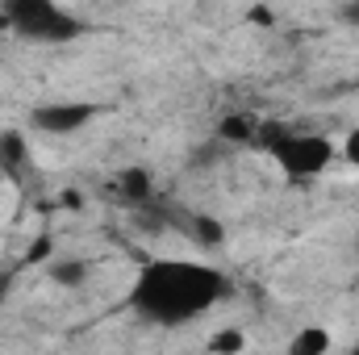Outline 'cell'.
<instances>
[{
  "label": "cell",
  "instance_id": "cell-8",
  "mask_svg": "<svg viewBox=\"0 0 359 355\" xmlns=\"http://www.w3.org/2000/svg\"><path fill=\"white\" fill-rule=\"evenodd\" d=\"M121 192L130 196V201H147L151 196V172H142V168H134V172H121Z\"/></svg>",
  "mask_w": 359,
  "mask_h": 355
},
{
  "label": "cell",
  "instance_id": "cell-4",
  "mask_svg": "<svg viewBox=\"0 0 359 355\" xmlns=\"http://www.w3.org/2000/svg\"><path fill=\"white\" fill-rule=\"evenodd\" d=\"M96 113H100V109L88 105V100H50V105H38V109L29 113V121H34L42 134H76V130L88 126Z\"/></svg>",
  "mask_w": 359,
  "mask_h": 355
},
{
  "label": "cell",
  "instance_id": "cell-6",
  "mask_svg": "<svg viewBox=\"0 0 359 355\" xmlns=\"http://www.w3.org/2000/svg\"><path fill=\"white\" fill-rule=\"evenodd\" d=\"M25 159H29L25 134H17V130H4V134H0V163H4L8 172H17V168H25Z\"/></svg>",
  "mask_w": 359,
  "mask_h": 355
},
{
  "label": "cell",
  "instance_id": "cell-16",
  "mask_svg": "<svg viewBox=\"0 0 359 355\" xmlns=\"http://www.w3.org/2000/svg\"><path fill=\"white\" fill-rule=\"evenodd\" d=\"M355 255H359V230H355Z\"/></svg>",
  "mask_w": 359,
  "mask_h": 355
},
{
  "label": "cell",
  "instance_id": "cell-2",
  "mask_svg": "<svg viewBox=\"0 0 359 355\" xmlns=\"http://www.w3.org/2000/svg\"><path fill=\"white\" fill-rule=\"evenodd\" d=\"M259 147L280 163V172L288 180L322 176L330 168V159H334V142L330 138H322V134H292V130H284L276 121H264Z\"/></svg>",
  "mask_w": 359,
  "mask_h": 355
},
{
  "label": "cell",
  "instance_id": "cell-5",
  "mask_svg": "<svg viewBox=\"0 0 359 355\" xmlns=\"http://www.w3.org/2000/svg\"><path fill=\"white\" fill-rule=\"evenodd\" d=\"M259 134H264V121L251 117V113H230L217 126V138L230 142V147H259Z\"/></svg>",
  "mask_w": 359,
  "mask_h": 355
},
{
  "label": "cell",
  "instance_id": "cell-1",
  "mask_svg": "<svg viewBox=\"0 0 359 355\" xmlns=\"http://www.w3.org/2000/svg\"><path fill=\"white\" fill-rule=\"evenodd\" d=\"M226 293H230V280L217 267L196 264V260H151L134 276L130 305L151 322L180 326L209 314Z\"/></svg>",
  "mask_w": 359,
  "mask_h": 355
},
{
  "label": "cell",
  "instance_id": "cell-17",
  "mask_svg": "<svg viewBox=\"0 0 359 355\" xmlns=\"http://www.w3.org/2000/svg\"><path fill=\"white\" fill-rule=\"evenodd\" d=\"M355 351H359V347H355Z\"/></svg>",
  "mask_w": 359,
  "mask_h": 355
},
{
  "label": "cell",
  "instance_id": "cell-10",
  "mask_svg": "<svg viewBox=\"0 0 359 355\" xmlns=\"http://www.w3.org/2000/svg\"><path fill=\"white\" fill-rule=\"evenodd\" d=\"M247 347V335L243 330H217L209 339V351H243Z\"/></svg>",
  "mask_w": 359,
  "mask_h": 355
},
{
  "label": "cell",
  "instance_id": "cell-11",
  "mask_svg": "<svg viewBox=\"0 0 359 355\" xmlns=\"http://www.w3.org/2000/svg\"><path fill=\"white\" fill-rule=\"evenodd\" d=\"M343 159H347L351 168H359V126L347 134V138H343Z\"/></svg>",
  "mask_w": 359,
  "mask_h": 355
},
{
  "label": "cell",
  "instance_id": "cell-12",
  "mask_svg": "<svg viewBox=\"0 0 359 355\" xmlns=\"http://www.w3.org/2000/svg\"><path fill=\"white\" fill-rule=\"evenodd\" d=\"M196 230H201V243L209 247V243H222V230L209 222V217H196Z\"/></svg>",
  "mask_w": 359,
  "mask_h": 355
},
{
  "label": "cell",
  "instance_id": "cell-3",
  "mask_svg": "<svg viewBox=\"0 0 359 355\" xmlns=\"http://www.w3.org/2000/svg\"><path fill=\"white\" fill-rule=\"evenodd\" d=\"M4 21L13 34L42 42V46H59V42L80 38V21L59 0H4Z\"/></svg>",
  "mask_w": 359,
  "mask_h": 355
},
{
  "label": "cell",
  "instance_id": "cell-14",
  "mask_svg": "<svg viewBox=\"0 0 359 355\" xmlns=\"http://www.w3.org/2000/svg\"><path fill=\"white\" fill-rule=\"evenodd\" d=\"M347 17H351V21H359V0H351V4H347Z\"/></svg>",
  "mask_w": 359,
  "mask_h": 355
},
{
  "label": "cell",
  "instance_id": "cell-13",
  "mask_svg": "<svg viewBox=\"0 0 359 355\" xmlns=\"http://www.w3.org/2000/svg\"><path fill=\"white\" fill-rule=\"evenodd\" d=\"M50 251H55V243H50V239H38V243H34V251H29V260H46Z\"/></svg>",
  "mask_w": 359,
  "mask_h": 355
},
{
  "label": "cell",
  "instance_id": "cell-15",
  "mask_svg": "<svg viewBox=\"0 0 359 355\" xmlns=\"http://www.w3.org/2000/svg\"><path fill=\"white\" fill-rule=\"evenodd\" d=\"M4 29H8V21H4V13H0V34H4Z\"/></svg>",
  "mask_w": 359,
  "mask_h": 355
},
{
  "label": "cell",
  "instance_id": "cell-7",
  "mask_svg": "<svg viewBox=\"0 0 359 355\" xmlns=\"http://www.w3.org/2000/svg\"><path fill=\"white\" fill-rule=\"evenodd\" d=\"M46 272H50V280H55V284H63V288H80V284H84V276H88V267L80 264V260H55Z\"/></svg>",
  "mask_w": 359,
  "mask_h": 355
},
{
  "label": "cell",
  "instance_id": "cell-9",
  "mask_svg": "<svg viewBox=\"0 0 359 355\" xmlns=\"http://www.w3.org/2000/svg\"><path fill=\"white\" fill-rule=\"evenodd\" d=\"M330 347V335L326 330H301L297 339H292V355H318V351H326Z\"/></svg>",
  "mask_w": 359,
  "mask_h": 355
}]
</instances>
